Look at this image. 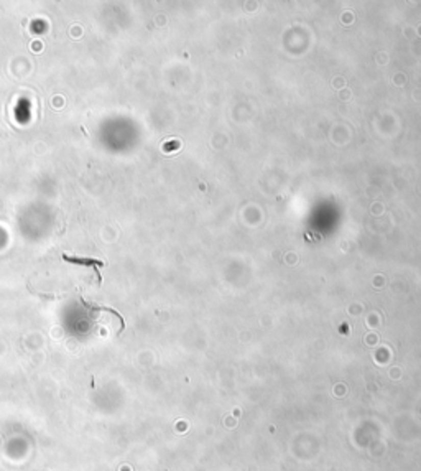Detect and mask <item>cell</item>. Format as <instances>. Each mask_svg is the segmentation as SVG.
I'll list each match as a JSON object with an SVG mask.
<instances>
[{
	"instance_id": "cell-1",
	"label": "cell",
	"mask_w": 421,
	"mask_h": 471,
	"mask_svg": "<svg viewBox=\"0 0 421 471\" xmlns=\"http://www.w3.org/2000/svg\"><path fill=\"white\" fill-rule=\"evenodd\" d=\"M63 259L66 262H72V264H79V266H86V267H94L95 272H97L99 267L104 266V262L102 261H95V259H89V257H75V255H69V254H63ZM99 275V272H97ZM101 278V275H99Z\"/></svg>"
}]
</instances>
